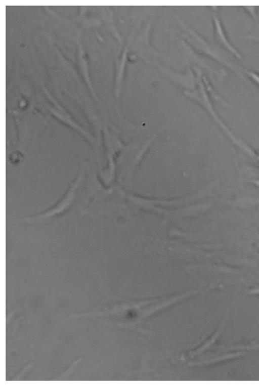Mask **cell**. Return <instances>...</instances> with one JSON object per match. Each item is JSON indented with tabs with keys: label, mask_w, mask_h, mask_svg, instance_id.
<instances>
[{
	"label": "cell",
	"mask_w": 259,
	"mask_h": 386,
	"mask_svg": "<svg viewBox=\"0 0 259 386\" xmlns=\"http://www.w3.org/2000/svg\"><path fill=\"white\" fill-rule=\"evenodd\" d=\"M214 20L217 37L220 43L227 51L234 55L237 59L241 60L242 59L241 55L228 39L220 20L217 17H215Z\"/></svg>",
	"instance_id": "1"
},
{
	"label": "cell",
	"mask_w": 259,
	"mask_h": 386,
	"mask_svg": "<svg viewBox=\"0 0 259 386\" xmlns=\"http://www.w3.org/2000/svg\"><path fill=\"white\" fill-rule=\"evenodd\" d=\"M245 72L259 87V74L251 70H245Z\"/></svg>",
	"instance_id": "3"
},
{
	"label": "cell",
	"mask_w": 259,
	"mask_h": 386,
	"mask_svg": "<svg viewBox=\"0 0 259 386\" xmlns=\"http://www.w3.org/2000/svg\"><path fill=\"white\" fill-rule=\"evenodd\" d=\"M250 38L259 42V36H251Z\"/></svg>",
	"instance_id": "4"
},
{
	"label": "cell",
	"mask_w": 259,
	"mask_h": 386,
	"mask_svg": "<svg viewBox=\"0 0 259 386\" xmlns=\"http://www.w3.org/2000/svg\"><path fill=\"white\" fill-rule=\"evenodd\" d=\"M78 182H76L73 185V186L71 188L70 190L68 191V193L67 194H66V197L64 198V199H62L61 203H59L58 205L56 207H54L53 210H50L48 212H46L45 215L42 214L39 217H45L47 216H51L52 215H54L56 214L55 213H57L59 211H61L63 209L65 208L66 206L71 202V200H72V198L74 196L73 194H74V191L76 187V185H77Z\"/></svg>",
	"instance_id": "2"
}]
</instances>
